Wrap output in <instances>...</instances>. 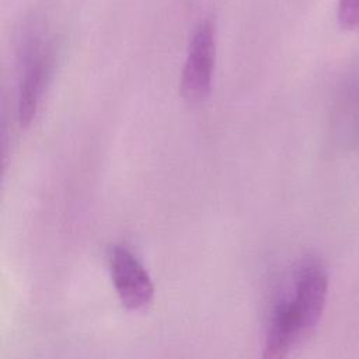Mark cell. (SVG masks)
Segmentation results:
<instances>
[{
  "instance_id": "4",
  "label": "cell",
  "mask_w": 359,
  "mask_h": 359,
  "mask_svg": "<svg viewBox=\"0 0 359 359\" xmlns=\"http://www.w3.org/2000/svg\"><path fill=\"white\" fill-rule=\"evenodd\" d=\"M303 339L300 323L292 299H283L275 306L262 349V359H286L292 346Z\"/></svg>"
},
{
  "instance_id": "1",
  "label": "cell",
  "mask_w": 359,
  "mask_h": 359,
  "mask_svg": "<svg viewBox=\"0 0 359 359\" xmlns=\"http://www.w3.org/2000/svg\"><path fill=\"white\" fill-rule=\"evenodd\" d=\"M216 53V28L212 20H205L196 28L182 69L181 93L189 102L203 101L212 87Z\"/></svg>"
},
{
  "instance_id": "2",
  "label": "cell",
  "mask_w": 359,
  "mask_h": 359,
  "mask_svg": "<svg viewBox=\"0 0 359 359\" xmlns=\"http://www.w3.org/2000/svg\"><path fill=\"white\" fill-rule=\"evenodd\" d=\"M109 271L116 294L126 309L139 310L153 300L151 278L128 247L115 245L111 250Z\"/></svg>"
},
{
  "instance_id": "3",
  "label": "cell",
  "mask_w": 359,
  "mask_h": 359,
  "mask_svg": "<svg viewBox=\"0 0 359 359\" xmlns=\"http://www.w3.org/2000/svg\"><path fill=\"white\" fill-rule=\"evenodd\" d=\"M328 278L323 264L316 258H307L302 262L292 303L299 317L303 338L310 335L316 328L327 299Z\"/></svg>"
},
{
  "instance_id": "5",
  "label": "cell",
  "mask_w": 359,
  "mask_h": 359,
  "mask_svg": "<svg viewBox=\"0 0 359 359\" xmlns=\"http://www.w3.org/2000/svg\"><path fill=\"white\" fill-rule=\"evenodd\" d=\"M43 80V63L39 56H32L25 67L18 94V119L21 126H28L35 116Z\"/></svg>"
},
{
  "instance_id": "6",
  "label": "cell",
  "mask_w": 359,
  "mask_h": 359,
  "mask_svg": "<svg viewBox=\"0 0 359 359\" xmlns=\"http://www.w3.org/2000/svg\"><path fill=\"white\" fill-rule=\"evenodd\" d=\"M338 21L346 29L359 27V0H339Z\"/></svg>"
}]
</instances>
